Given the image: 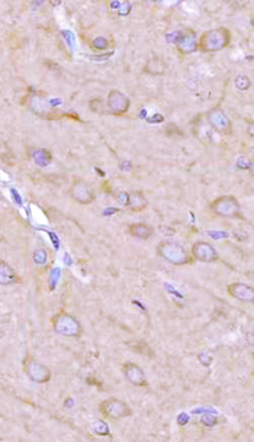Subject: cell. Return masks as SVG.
<instances>
[{
	"label": "cell",
	"instance_id": "9",
	"mask_svg": "<svg viewBox=\"0 0 254 442\" xmlns=\"http://www.w3.org/2000/svg\"><path fill=\"white\" fill-rule=\"evenodd\" d=\"M68 193H70L71 199L80 205H89L94 200L93 190L89 186V183H86L85 180L82 179H75L71 183Z\"/></svg>",
	"mask_w": 254,
	"mask_h": 442
},
{
	"label": "cell",
	"instance_id": "14",
	"mask_svg": "<svg viewBox=\"0 0 254 442\" xmlns=\"http://www.w3.org/2000/svg\"><path fill=\"white\" fill-rule=\"evenodd\" d=\"M147 206H148V200L144 196L142 191H138V190L130 191L128 207L131 209L132 212H142Z\"/></svg>",
	"mask_w": 254,
	"mask_h": 442
},
{
	"label": "cell",
	"instance_id": "1",
	"mask_svg": "<svg viewBox=\"0 0 254 442\" xmlns=\"http://www.w3.org/2000/svg\"><path fill=\"white\" fill-rule=\"evenodd\" d=\"M231 32L226 28L209 29L199 38V49L204 52H217L230 45Z\"/></svg>",
	"mask_w": 254,
	"mask_h": 442
},
{
	"label": "cell",
	"instance_id": "16",
	"mask_svg": "<svg viewBox=\"0 0 254 442\" xmlns=\"http://www.w3.org/2000/svg\"><path fill=\"white\" fill-rule=\"evenodd\" d=\"M128 234L138 239H148L153 235V228L145 224H131L128 226Z\"/></svg>",
	"mask_w": 254,
	"mask_h": 442
},
{
	"label": "cell",
	"instance_id": "13",
	"mask_svg": "<svg viewBox=\"0 0 254 442\" xmlns=\"http://www.w3.org/2000/svg\"><path fill=\"white\" fill-rule=\"evenodd\" d=\"M228 293L234 299L254 305V287L244 283H233L228 286Z\"/></svg>",
	"mask_w": 254,
	"mask_h": 442
},
{
	"label": "cell",
	"instance_id": "25",
	"mask_svg": "<svg viewBox=\"0 0 254 442\" xmlns=\"http://www.w3.org/2000/svg\"><path fill=\"white\" fill-rule=\"evenodd\" d=\"M202 422L205 425H209V426H212V425H217L218 424V419L215 418V416H204L202 418Z\"/></svg>",
	"mask_w": 254,
	"mask_h": 442
},
{
	"label": "cell",
	"instance_id": "6",
	"mask_svg": "<svg viewBox=\"0 0 254 442\" xmlns=\"http://www.w3.org/2000/svg\"><path fill=\"white\" fill-rule=\"evenodd\" d=\"M207 121L209 123V126L214 131H217L218 133H222V135H231L233 133V123L230 121V118L226 116V113L219 106L212 107L207 113Z\"/></svg>",
	"mask_w": 254,
	"mask_h": 442
},
{
	"label": "cell",
	"instance_id": "10",
	"mask_svg": "<svg viewBox=\"0 0 254 442\" xmlns=\"http://www.w3.org/2000/svg\"><path fill=\"white\" fill-rule=\"evenodd\" d=\"M130 106H131V102L122 92H119V90H111L109 92L108 99H106V107L112 115H115V116L125 115L128 112Z\"/></svg>",
	"mask_w": 254,
	"mask_h": 442
},
{
	"label": "cell",
	"instance_id": "4",
	"mask_svg": "<svg viewBox=\"0 0 254 442\" xmlns=\"http://www.w3.org/2000/svg\"><path fill=\"white\" fill-rule=\"evenodd\" d=\"M211 210L217 216L226 217V219H236L241 217V206L234 196H221L217 198L211 203Z\"/></svg>",
	"mask_w": 254,
	"mask_h": 442
},
{
	"label": "cell",
	"instance_id": "27",
	"mask_svg": "<svg viewBox=\"0 0 254 442\" xmlns=\"http://www.w3.org/2000/svg\"><path fill=\"white\" fill-rule=\"evenodd\" d=\"M247 131H248V135H250L251 138H254V122L248 125V129H247Z\"/></svg>",
	"mask_w": 254,
	"mask_h": 442
},
{
	"label": "cell",
	"instance_id": "28",
	"mask_svg": "<svg viewBox=\"0 0 254 442\" xmlns=\"http://www.w3.org/2000/svg\"><path fill=\"white\" fill-rule=\"evenodd\" d=\"M248 171H250V174H251V176H253L254 177V161H251V162H250V164H248Z\"/></svg>",
	"mask_w": 254,
	"mask_h": 442
},
{
	"label": "cell",
	"instance_id": "19",
	"mask_svg": "<svg viewBox=\"0 0 254 442\" xmlns=\"http://www.w3.org/2000/svg\"><path fill=\"white\" fill-rule=\"evenodd\" d=\"M34 258V263L37 265H45L48 263V251L44 250V248H38L37 251L32 255Z\"/></svg>",
	"mask_w": 254,
	"mask_h": 442
},
{
	"label": "cell",
	"instance_id": "26",
	"mask_svg": "<svg viewBox=\"0 0 254 442\" xmlns=\"http://www.w3.org/2000/svg\"><path fill=\"white\" fill-rule=\"evenodd\" d=\"M130 9H131V6H130L128 3H122V5H121V9H119V13H121V15H128Z\"/></svg>",
	"mask_w": 254,
	"mask_h": 442
},
{
	"label": "cell",
	"instance_id": "23",
	"mask_svg": "<svg viewBox=\"0 0 254 442\" xmlns=\"http://www.w3.org/2000/svg\"><path fill=\"white\" fill-rule=\"evenodd\" d=\"M93 432L106 436V435H109V428H108V425L105 424L104 421H97V422L93 424Z\"/></svg>",
	"mask_w": 254,
	"mask_h": 442
},
{
	"label": "cell",
	"instance_id": "15",
	"mask_svg": "<svg viewBox=\"0 0 254 442\" xmlns=\"http://www.w3.org/2000/svg\"><path fill=\"white\" fill-rule=\"evenodd\" d=\"M19 282L18 274L15 273V270L10 267V264L6 261L0 263V284L2 286H10Z\"/></svg>",
	"mask_w": 254,
	"mask_h": 442
},
{
	"label": "cell",
	"instance_id": "17",
	"mask_svg": "<svg viewBox=\"0 0 254 442\" xmlns=\"http://www.w3.org/2000/svg\"><path fill=\"white\" fill-rule=\"evenodd\" d=\"M31 158H32V161H34L37 165H39V167H47V165L51 164V161H53V155H51V152L48 150L38 148V150H32Z\"/></svg>",
	"mask_w": 254,
	"mask_h": 442
},
{
	"label": "cell",
	"instance_id": "12",
	"mask_svg": "<svg viewBox=\"0 0 254 442\" xmlns=\"http://www.w3.org/2000/svg\"><path fill=\"white\" fill-rule=\"evenodd\" d=\"M122 371L125 378L131 383L132 386H147V377H145V373H144V370L140 366H137L134 363H126V364H123Z\"/></svg>",
	"mask_w": 254,
	"mask_h": 442
},
{
	"label": "cell",
	"instance_id": "18",
	"mask_svg": "<svg viewBox=\"0 0 254 442\" xmlns=\"http://www.w3.org/2000/svg\"><path fill=\"white\" fill-rule=\"evenodd\" d=\"M147 73H150V74H164L166 73V70H167V64L163 61V58H159V57H156V58H151V60H148V63H147V66H145V68H144Z\"/></svg>",
	"mask_w": 254,
	"mask_h": 442
},
{
	"label": "cell",
	"instance_id": "20",
	"mask_svg": "<svg viewBox=\"0 0 254 442\" xmlns=\"http://www.w3.org/2000/svg\"><path fill=\"white\" fill-rule=\"evenodd\" d=\"M234 85H236V87L238 89V90H247V89L251 87V80H250L245 74H240L236 77Z\"/></svg>",
	"mask_w": 254,
	"mask_h": 442
},
{
	"label": "cell",
	"instance_id": "2",
	"mask_svg": "<svg viewBox=\"0 0 254 442\" xmlns=\"http://www.w3.org/2000/svg\"><path fill=\"white\" fill-rule=\"evenodd\" d=\"M157 254L173 265H185L190 263V257L183 245L173 241H163L157 246Z\"/></svg>",
	"mask_w": 254,
	"mask_h": 442
},
{
	"label": "cell",
	"instance_id": "5",
	"mask_svg": "<svg viewBox=\"0 0 254 442\" xmlns=\"http://www.w3.org/2000/svg\"><path fill=\"white\" fill-rule=\"evenodd\" d=\"M23 371L28 376L29 380H32L34 383H38V384H45L51 378V370L45 364L39 363V361H37L35 358L32 357L25 358Z\"/></svg>",
	"mask_w": 254,
	"mask_h": 442
},
{
	"label": "cell",
	"instance_id": "11",
	"mask_svg": "<svg viewBox=\"0 0 254 442\" xmlns=\"http://www.w3.org/2000/svg\"><path fill=\"white\" fill-rule=\"evenodd\" d=\"M192 255H193V258H196L198 261H202V263H214L219 258L217 250L205 241H198L192 245Z\"/></svg>",
	"mask_w": 254,
	"mask_h": 442
},
{
	"label": "cell",
	"instance_id": "7",
	"mask_svg": "<svg viewBox=\"0 0 254 442\" xmlns=\"http://www.w3.org/2000/svg\"><path fill=\"white\" fill-rule=\"evenodd\" d=\"M100 413L108 419H122L131 415V407L119 399H106L100 403Z\"/></svg>",
	"mask_w": 254,
	"mask_h": 442
},
{
	"label": "cell",
	"instance_id": "24",
	"mask_svg": "<svg viewBox=\"0 0 254 442\" xmlns=\"http://www.w3.org/2000/svg\"><path fill=\"white\" fill-rule=\"evenodd\" d=\"M128 199H130V193H126V191H121L116 195V200L123 206H128Z\"/></svg>",
	"mask_w": 254,
	"mask_h": 442
},
{
	"label": "cell",
	"instance_id": "3",
	"mask_svg": "<svg viewBox=\"0 0 254 442\" xmlns=\"http://www.w3.org/2000/svg\"><path fill=\"white\" fill-rule=\"evenodd\" d=\"M53 329L58 335L68 337V338H79L83 332L80 322L75 319L73 315L64 313V312L58 313L53 319Z\"/></svg>",
	"mask_w": 254,
	"mask_h": 442
},
{
	"label": "cell",
	"instance_id": "29",
	"mask_svg": "<svg viewBox=\"0 0 254 442\" xmlns=\"http://www.w3.org/2000/svg\"><path fill=\"white\" fill-rule=\"evenodd\" d=\"M251 25H253V28H254V18H251Z\"/></svg>",
	"mask_w": 254,
	"mask_h": 442
},
{
	"label": "cell",
	"instance_id": "8",
	"mask_svg": "<svg viewBox=\"0 0 254 442\" xmlns=\"http://www.w3.org/2000/svg\"><path fill=\"white\" fill-rule=\"evenodd\" d=\"M174 44L180 54H192L196 49H199V41L196 38V32L192 29H185L174 34Z\"/></svg>",
	"mask_w": 254,
	"mask_h": 442
},
{
	"label": "cell",
	"instance_id": "21",
	"mask_svg": "<svg viewBox=\"0 0 254 442\" xmlns=\"http://www.w3.org/2000/svg\"><path fill=\"white\" fill-rule=\"evenodd\" d=\"M92 48L94 51H105L109 48V41L105 37H96L92 41Z\"/></svg>",
	"mask_w": 254,
	"mask_h": 442
},
{
	"label": "cell",
	"instance_id": "22",
	"mask_svg": "<svg viewBox=\"0 0 254 442\" xmlns=\"http://www.w3.org/2000/svg\"><path fill=\"white\" fill-rule=\"evenodd\" d=\"M89 107L90 110L94 113H105V104L102 99H93L89 102Z\"/></svg>",
	"mask_w": 254,
	"mask_h": 442
}]
</instances>
